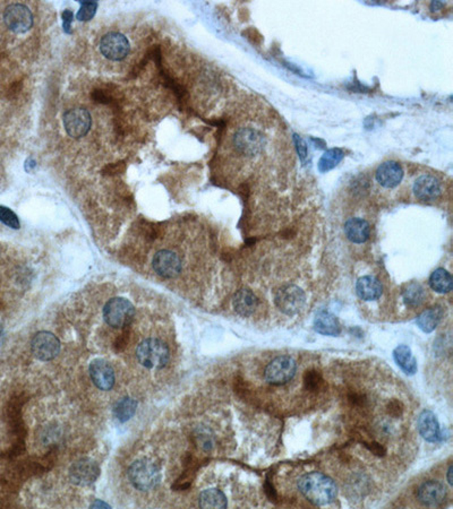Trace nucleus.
<instances>
[{
  "label": "nucleus",
  "instance_id": "obj_16",
  "mask_svg": "<svg viewBox=\"0 0 453 509\" xmlns=\"http://www.w3.org/2000/svg\"><path fill=\"white\" fill-rule=\"evenodd\" d=\"M376 181L382 187L395 188L402 182L404 178V170L402 165L395 161L384 162L380 165L375 174Z\"/></svg>",
  "mask_w": 453,
  "mask_h": 509
},
{
  "label": "nucleus",
  "instance_id": "obj_6",
  "mask_svg": "<svg viewBox=\"0 0 453 509\" xmlns=\"http://www.w3.org/2000/svg\"><path fill=\"white\" fill-rule=\"evenodd\" d=\"M136 357L139 359V364L144 367L159 369L167 366L170 355L168 346L163 342L156 339H148L137 346Z\"/></svg>",
  "mask_w": 453,
  "mask_h": 509
},
{
  "label": "nucleus",
  "instance_id": "obj_34",
  "mask_svg": "<svg viewBox=\"0 0 453 509\" xmlns=\"http://www.w3.org/2000/svg\"><path fill=\"white\" fill-rule=\"evenodd\" d=\"M294 139L298 153H299V156H301V160H304L307 156V146H306V143H305L304 139H301L297 135L294 136Z\"/></svg>",
  "mask_w": 453,
  "mask_h": 509
},
{
  "label": "nucleus",
  "instance_id": "obj_24",
  "mask_svg": "<svg viewBox=\"0 0 453 509\" xmlns=\"http://www.w3.org/2000/svg\"><path fill=\"white\" fill-rule=\"evenodd\" d=\"M443 317V309L441 307H433L425 310L417 318V325L424 333H432L440 324Z\"/></svg>",
  "mask_w": 453,
  "mask_h": 509
},
{
  "label": "nucleus",
  "instance_id": "obj_10",
  "mask_svg": "<svg viewBox=\"0 0 453 509\" xmlns=\"http://www.w3.org/2000/svg\"><path fill=\"white\" fill-rule=\"evenodd\" d=\"M233 143L235 149L240 154L254 156V155L259 154L263 149L264 136L257 129L244 127L235 132Z\"/></svg>",
  "mask_w": 453,
  "mask_h": 509
},
{
  "label": "nucleus",
  "instance_id": "obj_9",
  "mask_svg": "<svg viewBox=\"0 0 453 509\" xmlns=\"http://www.w3.org/2000/svg\"><path fill=\"white\" fill-rule=\"evenodd\" d=\"M297 371V364L294 359L287 355L278 357L272 360L266 368V379L271 385H285L294 377Z\"/></svg>",
  "mask_w": 453,
  "mask_h": 509
},
{
  "label": "nucleus",
  "instance_id": "obj_2",
  "mask_svg": "<svg viewBox=\"0 0 453 509\" xmlns=\"http://www.w3.org/2000/svg\"><path fill=\"white\" fill-rule=\"evenodd\" d=\"M298 488L303 496L315 506H325L337 497V484L331 477L320 472L305 474L298 481Z\"/></svg>",
  "mask_w": 453,
  "mask_h": 509
},
{
  "label": "nucleus",
  "instance_id": "obj_25",
  "mask_svg": "<svg viewBox=\"0 0 453 509\" xmlns=\"http://www.w3.org/2000/svg\"><path fill=\"white\" fill-rule=\"evenodd\" d=\"M198 504L201 508H226V501L224 493L218 489L204 490L200 495Z\"/></svg>",
  "mask_w": 453,
  "mask_h": 509
},
{
  "label": "nucleus",
  "instance_id": "obj_13",
  "mask_svg": "<svg viewBox=\"0 0 453 509\" xmlns=\"http://www.w3.org/2000/svg\"><path fill=\"white\" fill-rule=\"evenodd\" d=\"M152 266L156 274L165 279L178 276L181 272V261L178 254L165 249L154 254Z\"/></svg>",
  "mask_w": 453,
  "mask_h": 509
},
{
  "label": "nucleus",
  "instance_id": "obj_14",
  "mask_svg": "<svg viewBox=\"0 0 453 509\" xmlns=\"http://www.w3.org/2000/svg\"><path fill=\"white\" fill-rule=\"evenodd\" d=\"M447 489L439 481H428L418 488L417 498L424 506H442L447 500Z\"/></svg>",
  "mask_w": 453,
  "mask_h": 509
},
{
  "label": "nucleus",
  "instance_id": "obj_22",
  "mask_svg": "<svg viewBox=\"0 0 453 509\" xmlns=\"http://www.w3.org/2000/svg\"><path fill=\"white\" fill-rule=\"evenodd\" d=\"M314 329L317 333L327 336H338L341 332L337 317L327 311H322L317 315L314 320Z\"/></svg>",
  "mask_w": 453,
  "mask_h": 509
},
{
  "label": "nucleus",
  "instance_id": "obj_1",
  "mask_svg": "<svg viewBox=\"0 0 453 509\" xmlns=\"http://www.w3.org/2000/svg\"><path fill=\"white\" fill-rule=\"evenodd\" d=\"M0 33L7 38H19L29 33L34 26V14L29 3H1Z\"/></svg>",
  "mask_w": 453,
  "mask_h": 509
},
{
  "label": "nucleus",
  "instance_id": "obj_8",
  "mask_svg": "<svg viewBox=\"0 0 453 509\" xmlns=\"http://www.w3.org/2000/svg\"><path fill=\"white\" fill-rule=\"evenodd\" d=\"M275 306L281 313L294 316L299 313L306 303V296L301 287L294 284H288L280 287L275 296Z\"/></svg>",
  "mask_w": 453,
  "mask_h": 509
},
{
  "label": "nucleus",
  "instance_id": "obj_36",
  "mask_svg": "<svg viewBox=\"0 0 453 509\" xmlns=\"http://www.w3.org/2000/svg\"><path fill=\"white\" fill-rule=\"evenodd\" d=\"M452 473H453V467H452V465H451V466L449 467V470H448V482H449V484H450V486H452L453 484Z\"/></svg>",
  "mask_w": 453,
  "mask_h": 509
},
{
  "label": "nucleus",
  "instance_id": "obj_3",
  "mask_svg": "<svg viewBox=\"0 0 453 509\" xmlns=\"http://www.w3.org/2000/svg\"><path fill=\"white\" fill-rule=\"evenodd\" d=\"M132 43L126 34L116 29H109L99 38L97 50L106 60L121 62L132 54Z\"/></svg>",
  "mask_w": 453,
  "mask_h": 509
},
{
  "label": "nucleus",
  "instance_id": "obj_12",
  "mask_svg": "<svg viewBox=\"0 0 453 509\" xmlns=\"http://www.w3.org/2000/svg\"><path fill=\"white\" fill-rule=\"evenodd\" d=\"M32 353L36 359L41 361H50L55 359L60 352V342L52 333L40 332L33 338Z\"/></svg>",
  "mask_w": 453,
  "mask_h": 509
},
{
  "label": "nucleus",
  "instance_id": "obj_29",
  "mask_svg": "<svg viewBox=\"0 0 453 509\" xmlns=\"http://www.w3.org/2000/svg\"><path fill=\"white\" fill-rule=\"evenodd\" d=\"M343 158V153L341 150L332 149L325 152L318 162V170L321 172H327L332 170L334 167L339 165Z\"/></svg>",
  "mask_w": 453,
  "mask_h": 509
},
{
  "label": "nucleus",
  "instance_id": "obj_7",
  "mask_svg": "<svg viewBox=\"0 0 453 509\" xmlns=\"http://www.w3.org/2000/svg\"><path fill=\"white\" fill-rule=\"evenodd\" d=\"M135 315V308L127 299L113 298L109 300L104 309V320L115 329L130 325Z\"/></svg>",
  "mask_w": 453,
  "mask_h": 509
},
{
  "label": "nucleus",
  "instance_id": "obj_27",
  "mask_svg": "<svg viewBox=\"0 0 453 509\" xmlns=\"http://www.w3.org/2000/svg\"><path fill=\"white\" fill-rule=\"evenodd\" d=\"M402 297H404V300H405L408 306L418 307L424 303L426 292H425L424 287H421V284L413 282V283L405 285L404 290H402Z\"/></svg>",
  "mask_w": 453,
  "mask_h": 509
},
{
  "label": "nucleus",
  "instance_id": "obj_37",
  "mask_svg": "<svg viewBox=\"0 0 453 509\" xmlns=\"http://www.w3.org/2000/svg\"><path fill=\"white\" fill-rule=\"evenodd\" d=\"M109 507L108 506L107 504L104 503H100V501H95V503L92 505L91 507Z\"/></svg>",
  "mask_w": 453,
  "mask_h": 509
},
{
  "label": "nucleus",
  "instance_id": "obj_23",
  "mask_svg": "<svg viewBox=\"0 0 453 509\" xmlns=\"http://www.w3.org/2000/svg\"><path fill=\"white\" fill-rule=\"evenodd\" d=\"M393 358L405 374L415 375L417 372V361L407 345H399L398 348H395Z\"/></svg>",
  "mask_w": 453,
  "mask_h": 509
},
{
  "label": "nucleus",
  "instance_id": "obj_26",
  "mask_svg": "<svg viewBox=\"0 0 453 509\" xmlns=\"http://www.w3.org/2000/svg\"><path fill=\"white\" fill-rule=\"evenodd\" d=\"M430 285L437 294H449L452 290V276L447 270L437 268L430 275Z\"/></svg>",
  "mask_w": 453,
  "mask_h": 509
},
{
  "label": "nucleus",
  "instance_id": "obj_5",
  "mask_svg": "<svg viewBox=\"0 0 453 509\" xmlns=\"http://www.w3.org/2000/svg\"><path fill=\"white\" fill-rule=\"evenodd\" d=\"M130 484L141 491L154 489L160 482L161 474L158 466L149 460H139L134 462L128 469Z\"/></svg>",
  "mask_w": 453,
  "mask_h": 509
},
{
  "label": "nucleus",
  "instance_id": "obj_38",
  "mask_svg": "<svg viewBox=\"0 0 453 509\" xmlns=\"http://www.w3.org/2000/svg\"><path fill=\"white\" fill-rule=\"evenodd\" d=\"M3 326H1V324H0V346H1V344H3Z\"/></svg>",
  "mask_w": 453,
  "mask_h": 509
},
{
  "label": "nucleus",
  "instance_id": "obj_17",
  "mask_svg": "<svg viewBox=\"0 0 453 509\" xmlns=\"http://www.w3.org/2000/svg\"><path fill=\"white\" fill-rule=\"evenodd\" d=\"M414 193L418 200H424V202L435 200L442 193L440 181L430 174L421 176L415 181Z\"/></svg>",
  "mask_w": 453,
  "mask_h": 509
},
{
  "label": "nucleus",
  "instance_id": "obj_35",
  "mask_svg": "<svg viewBox=\"0 0 453 509\" xmlns=\"http://www.w3.org/2000/svg\"><path fill=\"white\" fill-rule=\"evenodd\" d=\"M264 490H266V496L269 497L270 499H277V491H275L273 484L270 482L269 477L266 479V484H264Z\"/></svg>",
  "mask_w": 453,
  "mask_h": 509
},
{
  "label": "nucleus",
  "instance_id": "obj_11",
  "mask_svg": "<svg viewBox=\"0 0 453 509\" xmlns=\"http://www.w3.org/2000/svg\"><path fill=\"white\" fill-rule=\"evenodd\" d=\"M100 475V469L95 462L90 458H82L69 467V479L73 484L80 487L91 486Z\"/></svg>",
  "mask_w": 453,
  "mask_h": 509
},
{
  "label": "nucleus",
  "instance_id": "obj_33",
  "mask_svg": "<svg viewBox=\"0 0 453 509\" xmlns=\"http://www.w3.org/2000/svg\"><path fill=\"white\" fill-rule=\"evenodd\" d=\"M365 446L371 453H373L375 456H379V458H383L386 454L385 448L381 444H379V442H366Z\"/></svg>",
  "mask_w": 453,
  "mask_h": 509
},
{
  "label": "nucleus",
  "instance_id": "obj_4",
  "mask_svg": "<svg viewBox=\"0 0 453 509\" xmlns=\"http://www.w3.org/2000/svg\"><path fill=\"white\" fill-rule=\"evenodd\" d=\"M62 120L67 135L74 139H83L88 135L93 123L92 113L85 106H71L65 110Z\"/></svg>",
  "mask_w": 453,
  "mask_h": 509
},
{
  "label": "nucleus",
  "instance_id": "obj_20",
  "mask_svg": "<svg viewBox=\"0 0 453 509\" xmlns=\"http://www.w3.org/2000/svg\"><path fill=\"white\" fill-rule=\"evenodd\" d=\"M233 308L240 316L248 317L255 313L259 307V299L248 289L238 291L233 300Z\"/></svg>",
  "mask_w": 453,
  "mask_h": 509
},
{
  "label": "nucleus",
  "instance_id": "obj_28",
  "mask_svg": "<svg viewBox=\"0 0 453 509\" xmlns=\"http://www.w3.org/2000/svg\"><path fill=\"white\" fill-rule=\"evenodd\" d=\"M137 409V402L130 397H125L117 402L113 407V414L120 423H126L130 418H133Z\"/></svg>",
  "mask_w": 453,
  "mask_h": 509
},
{
  "label": "nucleus",
  "instance_id": "obj_18",
  "mask_svg": "<svg viewBox=\"0 0 453 509\" xmlns=\"http://www.w3.org/2000/svg\"><path fill=\"white\" fill-rule=\"evenodd\" d=\"M418 431L426 442H435L441 439V429L435 414L430 410H425L418 416Z\"/></svg>",
  "mask_w": 453,
  "mask_h": 509
},
{
  "label": "nucleus",
  "instance_id": "obj_19",
  "mask_svg": "<svg viewBox=\"0 0 453 509\" xmlns=\"http://www.w3.org/2000/svg\"><path fill=\"white\" fill-rule=\"evenodd\" d=\"M345 235L353 244H364L371 235V226L362 217H351L345 223Z\"/></svg>",
  "mask_w": 453,
  "mask_h": 509
},
{
  "label": "nucleus",
  "instance_id": "obj_31",
  "mask_svg": "<svg viewBox=\"0 0 453 509\" xmlns=\"http://www.w3.org/2000/svg\"><path fill=\"white\" fill-rule=\"evenodd\" d=\"M0 221L12 229H19L21 226L16 214L5 206H0Z\"/></svg>",
  "mask_w": 453,
  "mask_h": 509
},
{
  "label": "nucleus",
  "instance_id": "obj_21",
  "mask_svg": "<svg viewBox=\"0 0 453 509\" xmlns=\"http://www.w3.org/2000/svg\"><path fill=\"white\" fill-rule=\"evenodd\" d=\"M356 292L365 301H375L382 296V284L376 277L362 276L357 281Z\"/></svg>",
  "mask_w": 453,
  "mask_h": 509
},
{
  "label": "nucleus",
  "instance_id": "obj_15",
  "mask_svg": "<svg viewBox=\"0 0 453 509\" xmlns=\"http://www.w3.org/2000/svg\"><path fill=\"white\" fill-rule=\"evenodd\" d=\"M91 379L94 385L101 390H109L115 385V371L107 361L95 359L89 367Z\"/></svg>",
  "mask_w": 453,
  "mask_h": 509
},
{
  "label": "nucleus",
  "instance_id": "obj_32",
  "mask_svg": "<svg viewBox=\"0 0 453 509\" xmlns=\"http://www.w3.org/2000/svg\"><path fill=\"white\" fill-rule=\"evenodd\" d=\"M388 412L393 418H399L404 413V404L398 400H392L388 404Z\"/></svg>",
  "mask_w": 453,
  "mask_h": 509
},
{
  "label": "nucleus",
  "instance_id": "obj_30",
  "mask_svg": "<svg viewBox=\"0 0 453 509\" xmlns=\"http://www.w3.org/2000/svg\"><path fill=\"white\" fill-rule=\"evenodd\" d=\"M324 381L322 375L316 370H310L305 374L304 385L306 390L310 392H317L321 387L323 386Z\"/></svg>",
  "mask_w": 453,
  "mask_h": 509
}]
</instances>
